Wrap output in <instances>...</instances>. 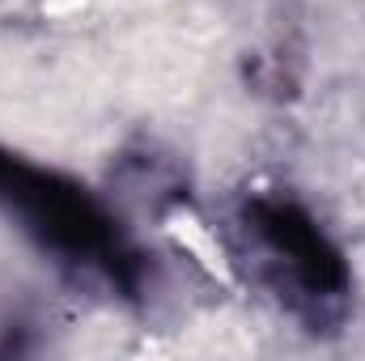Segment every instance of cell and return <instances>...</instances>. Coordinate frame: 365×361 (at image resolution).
Segmentation results:
<instances>
[{
	"label": "cell",
	"instance_id": "6da1fadb",
	"mask_svg": "<svg viewBox=\"0 0 365 361\" xmlns=\"http://www.w3.org/2000/svg\"><path fill=\"white\" fill-rule=\"evenodd\" d=\"M0 195H9V204H17L21 217H30L60 247L93 251L106 243V221L93 213L90 200H81V191L60 187L38 171H26L17 162H0Z\"/></svg>",
	"mask_w": 365,
	"mask_h": 361
}]
</instances>
